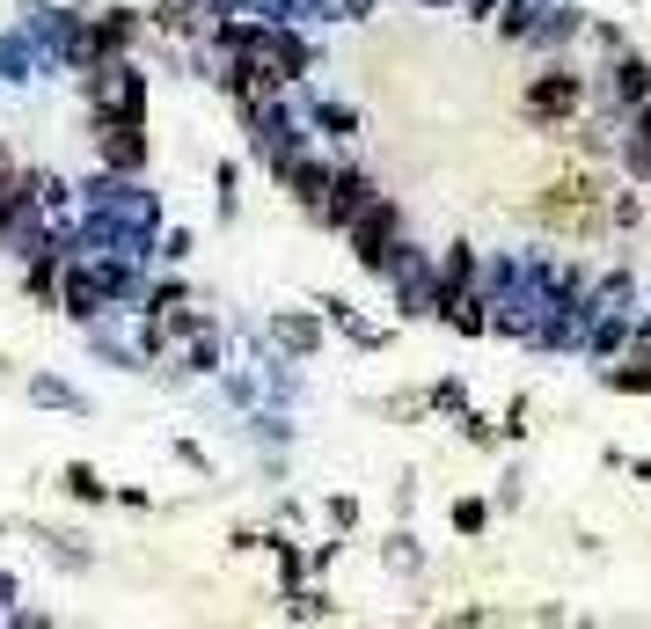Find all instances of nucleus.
Here are the masks:
<instances>
[{
	"instance_id": "20e7f679",
	"label": "nucleus",
	"mask_w": 651,
	"mask_h": 629,
	"mask_svg": "<svg viewBox=\"0 0 651 629\" xmlns=\"http://www.w3.org/2000/svg\"><path fill=\"white\" fill-rule=\"evenodd\" d=\"M0 183H8V154H0Z\"/></svg>"
},
{
	"instance_id": "f257e3e1",
	"label": "nucleus",
	"mask_w": 651,
	"mask_h": 629,
	"mask_svg": "<svg viewBox=\"0 0 651 629\" xmlns=\"http://www.w3.org/2000/svg\"><path fill=\"white\" fill-rule=\"evenodd\" d=\"M534 212H542L549 228H571V234H585V228L600 220V191H593V183H557V191H549Z\"/></svg>"
},
{
	"instance_id": "f03ea898",
	"label": "nucleus",
	"mask_w": 651,
	"mask_h": 629,
	"mask_svg": "<svg viewBox=\"0 0 651 629\" xmlns=\"http://www.w3.org/2000/svg\"><path fill=\"white\" fill-rule=\"evenodd\" d=\"M571 103H579V81H571V73H549V81H534V96H528V110H549V118L571 110Z\"/></svg>"
},
{
	"instance_id": "7ed1b4c3",
	"label": "nucleus",
	"mask_w": 651,
	"mask_h": 629,
	"mask_svg": "<svg viewBox=\"0 0 651 629\" xmlns=\"http://www.w3.org/2000/svg\"><path fill=\"white\" fill-rule=\"evenodd\" d=\"M630 161H637V176H651V110H637V140H630Z\"/></svg>"
}]
</instances>
